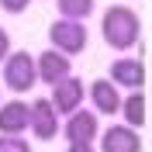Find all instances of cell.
<instances>
[{"mask_svg":"<svg viewBox=\"0 0 152 152\" xmlns=\"http://www.w3.org/2000/svg\"><path fill=\"white\" fill-rule=\"evenodd\" d=\"M0 104H4V100H0Z\"/></svg>","mask_w":152,"mask_h":152,"instance_id":"obj_18","label":"cell"},{"mask_svg":"<svg viewBox=\"0 0 152 152\" xmlns=\"http://www.w3.org/2000/svg\"><path fill=\"white\" fill-rule=\"evenodd\" d=\"M0 152H31V142H24V135H21V138L0 135Z\"/></svg>","mask_w":152,"mask_h":152,"instance_id":"obj_14","label":"cell"},{"mask_svg":"<svg viewBox=\"0 0 152 152\" xmlns=\"http://www.w3.org/2000/svg\"><path fill=\"white\" fill-rule=\"evenodd\" d=\"M86 97L94 100V114L97 118H100V114H118V107H121V90H118L111 80H100V76L86 86Z\"/></svg>","mask_w":152,"mask_h":152,"instance_id":"obj_11","label":"cell"},{"mask_svg":"<svg viewBox=\"0 0 152 152\" xmlns=\"http://www.w3.org/2000/svg\"><path fill=\"white\" fill-rule=\"evenodd\" d=\"M48 42H52V48L56 52H62L66 59L80 56L86 48V42H90V35H86V24H80V21H52L48 24Z\"/></svg>","mask_w":152,"mask_h":152,"instance_id":"obj_3","label":"cell"},{"mask_svg":"<svg viewBox=\"0 0 152 152\" xmlns=\"http://www.w3.org/2000/svg\"><path fill=\"white\" fill-rule=\"evenodd\" d=\"M118 114H124V124L138 132V128L145 124V94H142V90H132L128 97H121Z\"/></svg>","mask_w":152,"mask_h":152,"instance_id":"obj_12","label":"cell"},{"mask_svg":"<svg viewBox=\"0 0 152 152\" xmlns=\"http://www.w3.org/2000/svg\"><path fill=\"white\" fill-rule=\"evenodd\" d=\"M83 97H86V83L80 80V76H66V80H59L56 86H52V97H48V104H52V111L56 114H73L83 107Z\"/></svg>","mask_w":152,"mask_h":152,"instance_id":"obj_4","label":"cell"},{"mask_svg":"<svg viewBox=\"0 0 152 152\" xmlns=\"http://www.w3.org/2000/svg\"><path fill=\"white\" fill-rule=\"evenodd\" d=\"M69 152H97V149H94L90 142H73V145H69Z\"/></svg>","mask_w":152,"mask_h":152,"instance_id":"obj_17","label":"cell"},{"mask_svg":"<svg viewBox=\"0 0 152 152\" xmlns=\"http://www.w3.org/2000/svg\"><path fill=\"white\" fill-rule=\"evenodd\" d=\"M100 38L114 52H128L142 42V18L135 7H124V4H114L100 14Z\"/></svg>","mask_w":152,"mask_h":152,"instance_id":"obj_1","label":"cell"},{"mask_svg":"<svg viewBox=\"0 0 152 152\" xmlns=\"http://www.w3.org/2000/svg\"><path fill=\"white\" fill-rule=\"evenodd\" d=\"M56 7H59V18L62 21H80V24H83V21L94 14L97 0H56Z\"/></svg>","mask_w":152,"mask_h":152,"instance_id":"obj_13","label":"cell"},{"mask_svg":"<svg viewBox=\"0 0 152 152\" xmlns=\"http://www.w3.org/2000/svg\"><path fill=\"white\" fill-rule=\"evenodd\" d=\"M28 4H31V0H0V7L7 10V14H24Z\"/></svg>","mask_w":152,"mask_h":152,"instance_id":"obj_15","label":"cell"},{"mask_svg":"<svg viewBox=\"0 0 152 152\" xmlns=\"http://www.w3.org/2000/svg\"><path fill=\"white\" fill-rule=\"evenodd\" d=\"M107 80H111L118 90L124 86L128 94H132V90H142V86H145V62H142V59H114Z\"/></svg>","mask_w":152,"mask_h":152,"instance_id":"obj_8","label":"cell"},{"mask_svg":"<svg viewBox=\"0 0 152 152\" xmlns=\"http://www.w3.org/2000/svg\"><path fill=\"white\" fill-rule=\"evenodd\" d=\"M4 86L7 90H14V94H28V90H35V56L31 52H24V48H18V52H10L4 62Z\"/></svg>","mask_w":152,"mask_h":152,"instance_id":"obj_2","label":"cell"},{"mask_svg":"<svg viewBox=\"0 0 152 152\" xmlns=\"http://www.w3.org/2000/svg\"><path fill=\"white\" fill-rule=\"evenodd\" d=\"M100 152H142V135L128 124H111L100 132Z\"/></svg>","mask_w":152,"mask_h":152,"instance_id":"obj_9","label":"cell"},{"mask_svg":"<svg viewBox=\"0 0 152 152\" xmlns=\"http://www.w3.org/2000/svg\"><path fill=\"white\" fill-rule=\"evenodd\" d=\"M28 132L35 135L38 142H52L59 135V114L52 111V104H48V97H38V100H31L28 104Z\"/></svg>","mask_w":152,"mask_h":152,"instance_id":"obj_5","label":"cell"},{"mask_svg":"<svg viewBox=\"0 0 152 152\" xmlns=\"http://www.w3.org/2000/svg\"><path fill=\"white\" fill-rule=\"evenodd\" d=\"M66 76H73V59H66L56 48H45L42 56H35V80H42L45 86H56Z\"/></svg>","mask_w":152,"mask_h":152,"instance_id":"obj_6","label":"cell"},{"mask_svg":"<svg viewBox=\"0 0 152 152\" xmlns=\"http://www.w3.org/2000/svg\"><path fill=\"white\" fill-rule=\"evenodd\" d=\"M7 56H10V35H7L4 28H0V62H4Z\"/></svg>","mask_w":152,"mask_h":152,"instance_id":"obj_16","label":"cell"},{"mask_svg":"<svg viewBox=\"0 0 152 152\" xmlns=\"http://www.w3.org/2000/svg\"><path fill=\"white\" fill-rule=\"evenodd\" d=\"M59 132L66 135L69 145H73V142H90V145H94L97 142V132H100V118H97L94 111H83V107H80V111H73L66 118V124H62Z\"/></svg>","mask_w":152,"mask_h":152,"instance_id":"obj_7","label":"cell"},{"mask_svg":"<svg viewBox=\"0 0 152 152\" xmlns=\"http://www.w3.org/2000/svg\"><path fill=\"white\" fill-rule=\"evenodd\" d=\"M28 104L24 100H4L0 104V135H10V138H21L28 132Z\"/></svg>","mask_w":152,"mask_h":152,"instance_id":"obj_10","label":"cell"}]
</instances>
